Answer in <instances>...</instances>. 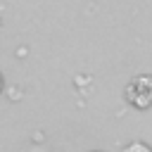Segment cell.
<instances>
[{
  "instance_id": "cell-1",
  "label": "cell",
  "mask_w": 152,
  "mask_h": 152,
  "mask_svg": "<svg viewBox=\"0 0 152 152\" xmlns=\"http://www.w3.org/2000/svg\"><path fill=\"white\" fill-rule=\"evenodd\" d=\"M124 95H126V102L133 104L135 109H147V107H152V76H150V74L135 76V78L126 86Z\"/></svg>"
},
{
  "instance_id": "cell-2",
  "label": "cell",
  "mask_w": 152,
  "mask_h": 152,
  "mask_svg": "<svg viewBox=\"0 0 152 152\" xmlns=\"http://www.w3.org/2000/svg\"><path fill=\"white\" fill-rule=\"evenodd\" d=\"M124 152H152V147H150L147 142H140V140H135V142L126 145V150H124Z\"/></svg>"
},
{
  "instance_id": "cell-3",
  "label": "cell",
  "mask_w": 152,
  "mask_h": 152,
  "mask_svg": "<svg viewBox=\"0 0 152 152\" xmlns=\"http://www.w3.org/2000/svg\"><path fill=\"white\" fill-rule=\"evenodd\" d=\"M0 93H2V76H0Z\"/></svg>"
}]
</instances>
